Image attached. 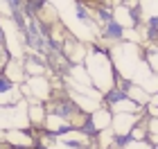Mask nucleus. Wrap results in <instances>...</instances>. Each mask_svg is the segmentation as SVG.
I'll list each match as a JSON object with an SVG mask.
<instances>
[{
    "mask_svg": "<svg viewBox=\"0 0 158 149\" xmlns=\"http://www.w3.org/2000/svg\"><path fill=\"white\" fill-rule=\"evenodd\" d=\"M97 36H99L102 43H106L109 48H115V45H120V43H124V41H127L129 32L118 23L115 18H113V20H109V23H104V25L97 27Z\"/></svg>",
    "mask_w": 158,
    "mask_h": 149,
    "instance_id": "20e7f679",
    "label": "nucleus"
},
{
    "mask_svg": "<svg viewBox=\"0 0 158 149\" xmlns=\"http://www.w3.org/2000/svg\"><path fill=\"white\" fill-rule=\"evenodd\" d=\"M90 118H93V124L97 126V131L102 133V131H111V124H113V113L111 109L106 104H99L95 111L90 113Z\"/></svg>",
    "mask_w": 158,
    "mask_h": 149,
    "instance_id": "1a4fd4ad",
    "label": "nucleus"
},
{
    "mask_svg": "<svg viewBox=\"0 0 158 149\" xmlns=\"http://www.w3.org/2000/svg\"><path fill=\"white\" fill-rule=\"evenodd\" d=\"M23 88L20 84H16L11 77H7L5 72H0V106L2 109H11L23 102Z\"/></svg>",
    "mask_w": 158,
    "mask_h": 149,
    "instance_id": "7ed1b4c3",
    "label": "nucleus"
},
{
    "mask_svg": "<svg viewBox=\"0 0 158 149\" xmlns=\"http://www.w3.org/2000/svg\"><path fill=\"white\" fill-rule=\"evenodd\" d=\"M63 54L70 63H84L86 54H88V45H84L79 39H75L70 32H66V39H63Z\"/></svg>",
    "mask_w": 158,
    "mask_h": 149,
    "instance_id": "423d86ee",
    "label": "nucleus"
},
{
    "mask_svg": "<svg viewBox=\"0 0 158 149\" xmlns=\"http://www.w3.org/2000/svg\"><path fill=\"white\" fill-rule=\"evenodd\" d=\"M129 97L133 99L135 104H140V106H147V102H149V95L145 88L140 86V84H131V88H129Z\"/></svg>",
    "mask_w": 158,
    "mask_h": 149,
    "instance_id": "9b49d317",
    "label": "nucleus"
},
{
    "mask_svg": "<svg viewBox=\"0 0 158 149\" xmlns=\"http://www.w3.org/2000/svg\"><path fill=\"white\" fill-rule=\"evenodd\" d=\"M23 66H25L27 77H48V75H52V70L48 66V59L43 54H36V52H25L23 54Z\"/></svg>",
    "mask_w": 158,
    "mask_h": 149,
    "instance_id": "39448f33",
    "label": "nucleus"
},
{
    "mask_svg": "<svg viewBox=\"0 0 158 149\" xmlns=\"http://www.w3.org/2000/svg\"><path fill=\"white\" fill-rule=\"evenodd\" d=\"M145 115L142 113H113V124H111V131L113 133H129L138 124V120Z\"/></svg>",
    "mask_w": 158,
    "mask_h": 149,
    "instance_id": "0eeeda50",
    "label": "nucleus"
},
{
    "mask_svg": "<svg viewBox=\"0 0 158 149\" xmlns=\"http://www.w3.org/2000/svg\"><path fill=\"white\" fill-rule=\"evenodd\" d=\"M45 120H48L45 102H27V126L45 129Z\"/></svg>",
    "mask_w": 158,
    "mask_h": 149,
    "instance_id": "6e6552de",
    "label": "nucleus"
},
{
    "mask_svg": "<svg viewBox=\"0 0 158 149\" xmlns=\"http://www.w3.org/2000/svg\"><path fill=\"white\" fill-rule=\"evenodd\" d=\"M7 45V36H5V30H2V23H0V48Z\"/></svg>",
    "mask_w": 158,
    "mask_h": 149,
    "instance_id": "4468645a",
    "label": "nucleus"
},
{
    "mask_svg": "<svg viewBox=\"0 0 158 149\" xmlns=\"http://www.w3.org/2000/svg\"><path fill=\"white\" fill-rule=\"evenodd\" d=\"M84 68L90 77L93 88L99 95L109 93L115 86V79L120 77L115 63H113V56H111V48L102 41H90L88 43V54H86Z\"/></svg>",
    "mask_w": 158,
    "mask_h": 149,
    "instance_id": "f257e3e1",
    "label": "nucleus"
},
{
    "mask_svg": "<svg viewBox=\"0 0 158 149\" xmlns=\"http://www.w3.org/2000/svg\"><path fill=\"white\" fill-rule=\"evenodd\" d=\"M122 5H127V7H138L140 0H122Z\"/></svg>",
    "mask_w": 158,
    "mask_h": 149,
    "instance_id": "2eb2a0df",
    "label": "nucleus"
},
{
    "mask_svg": "<svg viewBox=\"0 0 158 149\" xmlns=\"http://www.w3.org/2000/svg\"><path fill=\"white\" fill-rule=\"evenodd\" d=\"M11 59H14V56H11L9 50H7V45H5V48H0V72H5V68L9 66V61H11Z\"/></svg>",
    "mask_w": 158,
    "mask_h": 149,
    "instance_id": "ddd939ff",
    "label": "nucleus"
},
{
    "mask_svg": "<svg viewBox=\"0 0 158 149\" xmlns=\"http://www.w3.org/2000/svg\"><path fill=\"white\" fill-rule=\"evenodd\" d=\"M95 2H99V5H104V2H109V0H95Z\"/></svg>",
    "mask_w": 158,
    "mask_h": 149,
    "instance_id": "dca6fc26",
    "label": "nucleus"
},
{
    "mask_svg": "<svg viewBox=\"0 0 158 149\" xmlns=\"http://www.w3.org/2000/svg\"><path fill=\"white\" fill-rule=\"evenodd\" d=\"M145 48V61L152 72L158 75V48H152V45H142Z\"/></svg>",
    "mask_w": 158,
    "mask_h": 149,
    "instance_id": "f8f14e48",
    "label": "nucleus"
},
{
    "mask_svg": "<svg viewBox=\"0 0 158 149\" xmlns=\"http://www.w3.org/2000/svg\"><path fill=\"white\" fill-rule=\"evenodd\" d=\"M20 88H23L25 99H30V102H48L50 95H52L50 77H27L20 84Z\"/></svg>",
    "mask_w": 158,
    "mask_h": 149,
    "instance_id": "f03ea898",
    "label": "nucleus"
},
{
    "mask_svg": "<svg viewBox=\"0 0 158 149\" xmlns=\"http://www.w3.org/2000/svg\"><path fill=\"white\" fill-rule=\"evenodd\" d=\"M5 75L7 77H11L16 84H23L27 79V75H25V66H23V59H11L9 61V66L5 68Z\"/></svg>",
    "mask_w": 158,
    "mask_h": 149,
    "instance_id": "9d476101",
    "label": "nucleus"
}]
</instances>
